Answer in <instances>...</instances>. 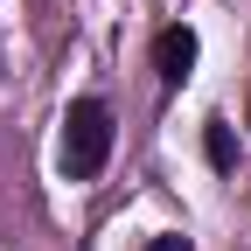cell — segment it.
<instances>
[{
  "mask_svg": "<svg viewBox=\"0 0 251 251\" xmlns=\"http://www.w3.org/2000/svg\"><path fill=\"white\" fill-rule=\"evenodd\" d=\"M105 153H112V112L98 105V98H77L70 105V119H63V175L70 181H91L105 168Z\"/></svg>",
  "mask_w": 251,
  "mask_h": 251,
  "instance_id": "cell-1",
  "label": "cell"
},
{
  "mask_svg": "<svg viewBox=\"0 0 251 251\" xmlns=\"http://www.w3.org/2000/svg\"><path fill=\"white\" fill-rule=\"evenodd\" d=\"M153 63H161V77L168 84H181L188 70H196V28H161V35H153Z\"/></svg>",
  "mask_w": 251,
  "mask_h": 251,
  "instance_id": "cell-2",
  "label": "cell"
},
{
  "mask_svg": "<svg viewBox=\"0 0 251 251\" xmlns=\"http://www.w3.org/2000/svg\"><path fill=\"white\" fill-rule=\"evenodd\" d=\"M202 147H209V168H224V175L237 168V140H230L224 119H209V140H202Z\"/></svg>",
  "mask_w": 251,
  "mask_h": 251,
  "instance_id": "cell-3",
  "label": "cell"
},
{
  "mask_svg": "<svg viewBox=\"0 0 251 251\" xmlns=\"http://www.w3.org/2000/svg\"><path fill=\"white\" fill-rule=\"evenodd\" d=\"M153 251H188V237H153Z\"/></svg>",
  "mask_w": 251,
  "mask_h": 251,
  "instance_id": "cell-4",
  "label": "cell"
}]
</instances>
